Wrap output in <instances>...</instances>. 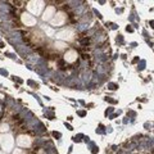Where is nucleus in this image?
<instances>
[{"label":"nucleus","instance_id":"nucleus-1","mask_svg":"<svg viewBox=\"0 0 154 154\" xmlns=\"http://www.w3.org/2000/svg\"><path fill=\"white\" fill-rule=\"evenodd\" d=\"M42 8H44V3L42 2H28V4H27V9L32 14H36V16L41 13Z\"/></svg>","mask_w":154,"mask_h":154},{"label":"nucleus","instance_id":"nucleus-2","mask_svg":"<svg viewBox=\"0 0 154 154\" xmlns=\"http://www.w3.org/2000/svg\"><path fill=\"white\" fill-rule=\"evenodd\" d=\"M0 143H2V146L5 149V152L9 150V149L13 148V144H14V140L11 135H0Z\"/></svg>","mask_w":154,"mask_h":154},{"label":"nucleus","instance_id":"nucleus-3","mask_svg":"<svg viewBox=\"0 0 154 154\" xmlns=\"http://www.w3.org/2000/svg\"><path fill=\"white\" fill-rule=\"evenodd\" d=\"M17 144L22 148H28L32 144V139L27 136V135H19L17 137Z\"/></svg>","mask_w":154,"mask_h":154},{"label":"nucleus","instance_id":"nucleus-4","mask_svg":"<svg viewBox=\"0 0 154 154\" xmlns=\"http://www.w3.org/2000/svg\"><path fill=\"white\" fill-rule=\"evenodd\" d=\"M21 21L23 25H26V26H35L36 25V18L31 16L30 13H23L21 16Z\"/></svg>","mask_w":154,"mask_h":154},{"label":"nucleus","instance_id":"nucleus-5","mask_svg":"<svg viewBox=\"0 0 154 154\" xmlns=\"http://www.w3.org/2000/svg\"><path fill=\"white\" fill-rule=\"evenodd\" d=\"M66 22V14L63 12H58L54 18L51 19V25L53 26H62Z\"/></svg>","mask_w":154,"mask_h":154},{"label":"nucleus","instance_id":"nucleus-6","mask_svg":"<svg viewBox=\"0 0 154 154\" xmlns=\"http://www.w3.org/2000/svg\"><path fill=\"white\" fill-rule=\"evenodd\" d=\"M73 36H75V33H73V31L72 30H64V31H60L59 33H58L57 35V37L58 38H62V40H72V38H73Z\"/></svg>","mask_w":154,"mask_h":154},{"label":"nucleus","instance_id":"nucleus-7","mask_svg":"<svg viewBox=\"0 0 154 154\" xmlns=\"http://www.w3.org/2000/svg\"><path fill=\"white\" fill-rule=\"evenodd\" d=\"M53 16H55V8L54 7H48L45 9L44 14H42V19H44V21H50Z\"/></svg>","mask_w":154,"mask_h":154},{"label":"nucleus","instance_id":"nucleus-8","mask_svg":"<svg viewBox=\"0 0 154 154\" xmlns=\"http://www.w3.org/2000/svg\"><path fill=\"white\" fill-rule=\"evenodd\" d=\"M77 51H75V50H68L64 54V59L68 62V63H73V62H76L77 60Z\"/></svg>","mask_w":154,"mask_h":154},{"label":"nucleus","instance_id":"nucleus-9","mask_svg":"<svg viewBox=\"0 0 154 154\" xmlns=\"http://www.w3.org/2000/svg\"><path fill=\"white\" fill-rule=\"evenodd\" d=\"M54 45H55V48H58V49H64V48L67 46V44L64 41H57Z\"/></svg>","mask_w":154,"mask_h":154},{"label":"nucleus","instance_id":"nucleus-10","mask_svg":"<svg viewBox=\"0 0 154 154\" xmlns=\"http://www.w3.org/2000/svg\"><path fill=\"white\" fill-rule=\"evenodd\" d=\"M8 128H9V126H8L7 123H3V125H2V127H0V130H2L3 132H7V131H8Z\"/></svg>","mask_w":154,"mask_h":154},{"label":"nucleus","instance_id":"nucleus-11","mask_svg":"<svg viewBox=\"0 0 154 154\" xmlns=\"http://www.w3.org/2000/svg\"><path fill=\"white\" fill-rule=\"evenodd\" d=\"M13 154H21V150H14Z\"/></svg>","mask_w":154,"mask_h":154},{"label":"nucleus","instance_id":"nucleus-12","mask_svg":"<svg viewBox=\"0 0 154 154\" xmlns=\"http://www.w3.org/2000/svg\"><path fill=\"white\" fill-rule=\"evenodd\" d=\"M40 154H45V153H44V152H42V150H40Z\"/></svg>","mask_w":154,"mask_h":154},{"label":"nucleus","instance_id":"nucleus-13","mask_svg":"<svg viewBox=\"0 0 154 154\" xmlns=\"http://www.w3.org/2000/svg\"><path fill=\"white\" fill-rule=\"evenodd\" d=\"M0 154H5V153H4V152H0Z\"/></svg>","mask_w":154,"mask_h":154}]
</instances>
